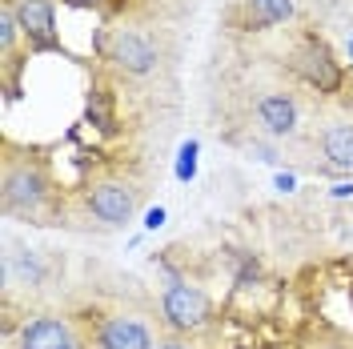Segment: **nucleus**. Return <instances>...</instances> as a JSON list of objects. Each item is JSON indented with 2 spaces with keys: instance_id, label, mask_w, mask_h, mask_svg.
Listing matches in <instances>:
<instances>
[{
  "instance_id": "obj_1",
  "label": "nucleus",
  "mask_w": 353,
  "mask_h": 349,
  "mask_svg": "<svg viewBox=\"0 0 353 349\" xmlns=\"http://www.w3.org/2000/svg\"><path fill=\"white\" fill-rule=\"evenodd\" d=\"M289 68H293L309 88H317V92H341V85H345V68L333 61L330 44L321 41V37H313V32L301 37V44L293 48Z\"/></svg>"
},
{
  "instance_id": "obj_2",
  "label": "nucleus",
  "mask_w": 353,
  "mask_h": 349,
  "mask_svg": "<svg viewBox=\"0 0 353 349\" xmlns=\"http://www.w3.org/2000/svg\"><path fill=\"white\" fill-rule=\"evenodd\" d=\"M48 177L37 161H8L4 165V209L8 213H41L44 201H48Z\"/></svg>"
},
{
  "instance_id": "obj_3",
  "label": "nucleus",
  "mask_w": 353,
  "mask_h": 349,
  "mask_svg": "<svg viewBox=\"0 0 353 349\" xmlns=\"http://www.w3.org/2000/svg\"><path fill=\"white\" fill-rule=\"evenodd\" d=\"M161 313H165V321L176 333H197V329L209 326L213 306H209V297H205L201 285H189V281H181V277H173V281L165 285V293H161Z\"/></svg>"
},
{
  "instance_id": "obj_4",
  "label": "nucleus",
  "mask_w": 353,
  "mask_h": 349,
  "mask_svg": "<svg viewBox=\"0 0 353 349\" xmlns=\"http://www.w3.org/2000/svg\"><path fill=\"white\" fill-rule=\"evenodd\" d=\"M105 61L117 72H129V77H145L153 72L161 61V48L149 32L141 28H112V37L105 41Z\"/></svg>"
},
{
  "instance_id": "obj_5",
  "label": "nucleus",
  "mask_w": 353,
  "mask_h": 349,
  "mask_svg": "<svg viewBox=\"0 0 353 349\" xmlns=\"http://www.w3.org/2000/svg\"><path fill=\"white\" fill-rule=\"evenodd\" d=\"M12 12L21 24V37L32 52H57V4L52 0H12Z\"/></svg>"
},
{
  "instance_id": "obj_6",
  "label": "nucleus",
  "mask_w": 353,
  "mask_h": 349,
  "mask_svg": "<svg viewBox=\"0 0 353 349\" xmlns=\"http://www.w3.org/2000/svg\"><path fill=\"white\" fill-rule=\"evenodd\" d=\"M88 213L105 225H129L137 217V189L125 181H97L88 189Z\"/></svg>"
},
{
  "instance_id": "obj_7",
  "label": "nucleus",
  "mask_w": 353,
  "mask_h": 349,
  "mask_svg": "<svg viewBox=\"0 0 353 349\" xmlns=\"http://www.w3.org/2000/svg\"><path fill=\"white\" fill-rule=\"evenodd\" d=\"M21 349H81V341L65 317L44 313V317H32L21 326Z\"/></svg>"
},
{
  "instance_id": "obj_8",
  "label": "nucleus",
  "mask_w": 353,
  "mask_h": 349,
  "mask_svg": "<svg viewBox=\"0 0 353 349\" xmlns=\"http://www.w3.org/2000/svg\"><path fill=\"white\" fill-rule=\"evenodd\" d=\"M97 346L101 349H153V333L145 321H137L129 313H117L97 329Z\"/></svg>"
},
{
  "instance_id": "obj_9",
  "label": "nucleus",
  "mask_w": 353,
  "mask_h": 349,
  "mask_svg": "<svg viewBox=\"0 0 353 349\" xmlns=\"http://www.w3.org/2000/svg\"><path fill=\"white\" fill-rule=\"evenodd\" d=\"M257 125L269 137H293L297 132V101L289 92H265L257 101Z\"/></svg>"
},
{
  "instance_id": "obj_10",
  "label": "nucleus",
  "mask_w": 353,
  "mask_h": 349,
  "mask_svg": "<svg viewBox=\"0 0 353 349\" xmlns=\"http://www.w3.org/2000/svg\"><path fill=\"white\" fill-rule=\"evenodd\" d=\"M321 157H325L330 169H341V173L353 169V125L350 121H337V125H330L321 132Z\"/></svg>"
},
{
  "instance_id": "obj_11",
  "label": "nucleus",
  "mask_w": 353,
  "mask_h": 349,
  "mask_svg": "<svg viewBox=\"0 0 353 349\" xmlns=\"http://www.w3.org/2000/svg\"><path fill=\"white\" fill-rule=\"evenodd\" d=\"M245 28H273L293 17V0H245L241 4Z\"/></svg>"
},
{
  "instance_id": "obj_12",
  "label": "nucleus",
  "mask_w": 353,
  "mask_h": 349,
  "mask_svg": "<svg viewBox=\"0 0 353 349\" xmlns=\"http://www.w3.org/2000/svg\"><path fill=\"white\" fill-rule=\"evenodd\" d=\"M197 165H201V141L197 137H185L181 149H176V161H173V177L181 185H193L197 181Z\"/></svg>"
},
{
  "instance_id": "obj_13",
  "label": "nucleus",
  "mask_w": 353,
  "mask_h": 349,
  "mask_svg": "<svg viewBox=\"0 0 353 349\" xmlns=\"http://www.w3.org/2000/svg\"><path fill=\"white\" fill-rule=\"evenodd\" d=\"M17 37H21V24H17V12H12V0L0 8V48H4V61H12L17 52Z\"/></svg>"
},
{
  "instance_id": "obj_14",
  "label": "nucleus",
  "mask_w": 353,
  "mask_h": 349,
  "mask_svg": "<svg viewBox=\"0 0 353 349\" xmlns=\"http://www.w3.org/2000/svg\"><path fill=\"white\" fill-rule=\"evenodd\" d=\"M109 88H97L92 97H88V121L97 125V129H112V117H109V97H105Z\"/></svg>"
},
{
  "instance_id": "obj_15",
  "label": "nucleus",
  "mask_w": 353,
  "mask_h": 349,
  "mask_svg": "<svg viewBox=\"0 0 353 349\" xmlns=\"http://www.w3.org/2000/svg\"><path fill=\"white\" fill-rule=\"evenodd\" d=\"M141 225H145V233H157V229L165 225V209H161V205H153V209L145 213V221H141Z\"/></svg>"
},
{
  "instance_id": "obj_16",
  "label": "nucleus",
  "mask_w": 353,
  "mask_h": 349,
  "mask_svg": "<svg viewBox=\"0 0 353 349\" xmlns=\"http://www.w3.org/2000/svg\"><path fill=\"white\" fill-rule=\"evenodd\" d=\"M330 197H333V201H345V197H353V181H337V185H330Z\"/></svg>"
},
{
  "instance_id": "obj_17",
  "label": "nucleus",
  "mask_w": 353,
  "mask_h": 349,
  "mask_svg": "<svg viewBox=\"0 0 353 349\" xmlns=\"http://www.w3.org/2000/svg\"><path fill=\"white\" fill-rule=\"evenodd\" d=\"M273 185H277L281 193H293V189H297V177H293V173H277V181H273Z\"/></svg>"
},
{
  "instance_id": "obj_18",
  "label": "nucleus",
  "mask_w": 353,
  "mask_h": 349,
  "mask_svg": "<svg viewBox=\"0 0 353 349\" xmlns=\"http://www.w3.org/2000/svg\"><path fill=\"white\" fill-rule=\"evenodd\" d=\"M65 4H72V8H97V4H105V0H65Z\"/></svg>"
},
{
  "instance_id": "obj_19",
  "label": "nucleus",
  "mask_w": 353,
  "mask_h": 349,
  "mask_svg": "<svg viewBox=\"0 0 353 349\" xmlns=\"http://www.w3.org/2000/svg\"><path fill=\"white\" fill-rule=\"evenodd\" d=\"M345 57H350V65H353V28L345 32Z\"/></svg>"
},
{
  "instance_id": "obj_20",
  "label": "nucleus",
  "mask_w": 353,
  "mask_h": 349,
  "mask_svg": "<svg viewBox=\"0 0 353 349\" xmlns=\"http://www.w3.org/2000/svg\"><path fill=\"white\" fill-rule=\"evenodd\" d=\"M153 349H189V346H181V341H161V346H153Z\"/></svg>"
},
{
  "instance_id": "obj_21",
  "label": "nucleus",
  "mask_w": 353,
  "mask_h": 349,
  "mask_svg": "<svg viewBox=\"0 0 353 349\" xmlns=\"http://www.w3.org/2000/svg\"><path fill=\"white\" fill-rule=\"evenodd\" d=\"M85 349H101V346H85Z\"/></svg>"
}]
</instances>
